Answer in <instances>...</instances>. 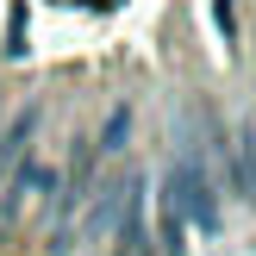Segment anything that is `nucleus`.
<instances>
[{
	"label": "nucleus",
	"mask_w": 256,
	"mask_h": 256,
	"mask_svg": "<svg viewBox=\"0 0 256 256\" xmlns=\"http://www.w3.org/2000/svg\"><path fill=\"white\" fill-rule=\"evenodd\" d=\"M169 206L182 212V225H194V232H219V194H212V175H206L200 144H182V150H175V169H169Z\"/></svg>",
	"instance_id": "1"
},
{
	"label": "nucleus",
	"mask_w": 256,
	"mask_h": 256,
	"mask_svg": "<svg viewBox=\"0 0 256 256\" xmlns=\"http://www.w3.org/2000/svg\"><path fill=\"white\" fill-rule=\"evenodd\" d=\"M56 188H62V182H56V169H50L44 156H25V162H19V175L6 182V206H0V212H6L12 225L44 219V212L56 206Z\"/></svg>",
	"instance_id": "2"
},
{
	"label": "nucleus",
	"mask_w": 256,
	"mask_h": 256,
	"mask_svg": "<svg viewBox=\"0 0 256 256\" xmlns=\"http://www.w3.org/2000/svg\"><path fill=\"white\" fill-rule=\"evenodd\" d=\"M144 212H150L144 182H138V175H125L119 206H112V244H119V256H150V225H144Z\"/></svg>",
	"instance_id": "3"
},
{
	"label": "nucleus",
	"mask_w": 256,
	"mask_h": 256,
	"mask_svg": "<svg viewBox=\"0 0 256 256\" xmlns=\"http://www.w3.org/2000/svg\"><path fill=\"white\" fill-rule=\"evenodd\" d=\"M32 138H38V112H25V119H12V132L0 138V188L19 175V162L32 156Z\"/></svg>",
	"instance_id": "4"
},
{
	"label": "nucleus",
	"mask_w": 256,
	"mask_h": 256,
	"mask_svg": "<svg viewBox=\"0 0 256 256\" xmlns=\"http://www.w3.org/2000/svg\"><path fill=\"white\" fill-rule=\"evenodd\" d=\"M125 138H132V106H112L106 112V125H100V156H112V150H125Z\"/></svg>",
	"instance_id": "5"
},
{
	"label": "nucleus",
	"mask_w": 256,
	"mask_h": 256,
	"mask_svg": "<svg viewBox=\"0 0 256 256\" xmlns=\"http://www.w3.org/2000/svg\"><path fill=\"white\" fill-rule=\"evenodd\" d=\"M238 182H244V194L256 200V125L244 132V144H238Z\"/></svg>",
	"instance_id": "6"
},
{
	"label": "nucleus",
	"mask_w": 256,
	"mask_h": 256,
	"mask_svg": "<svg viewBox=\"0 0 256 256\" xmlns=\"http://www.w3.org/2000/svg\"><path fill=\"white\" fill-rule=\"evenodd\" d=\"M182 238H188V225H182V212H175L169 200H162V250H169V256H182Z\"/></svg>",
	"instance_id": "7"
}]
</instances>
